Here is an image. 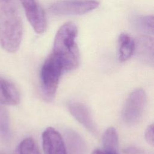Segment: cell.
<instances>
[{
  "instance_id": "1",
  "label": "cell",
  "mask_w": 154,
  "mask_h": 154,
  "mask_svg": "<svg viewBox=\"0 0 154 154\" xmlns=\"http://www.w3.org/2000/svg\"><path fill=\"white\" fill-rule=\"evenodd\" d=\"M23 35V24L15 2L0 0V45L7 52L18 50Z\"/></svg>"
},
{
  "instance_id": "2",
  "label": "cell",
  "mask_w": 154,
  "mask_h": 154,
  "mask_svg": "<svg viewBox=\"0 0 154 154\" xmlns=\"http://www.w3.org/2000/svg\"><path fill=\"white\" fill-rule=\"evenodd\" d=\"M78 29L76 24L69 22L57 31L51 55L61 65L64 72L76 69L79 63V52L76 43Z\"/></svg>"
},
{
  "instance_id": "3",
  "label": "cell",
  "mask_w": 154,
  "mask_h": 154,
  "mask_svg": "<svg viewBox=\"0 0 154 154\" xmlns=\"http://www.w3.org/2000/svg\"><path fill=\"white\" fill-rule=\"evenodd\" d=\"M63 73L64 72L61 65L50 54L44 61L40 71L41 87L47 100L54 99L60 78Z\"/></svg>"
},
{
  "instance_id": "4",
  "label": "cell",
  "mask_w": 154,
  "mask_h": 154,
  "mask_svg": "<svg viewBox=\"0 0 154 154\" xmlns=\"http://www.w3.org/2000/svg\"><path fill=\"white\" fill-rule=\"evenodd\" d=\"M96 0H60L53 3L50 11L58 16H76L87 13L99 6Z\"/></svg>"
},
{
  "instance_id": "5",
  "label": "cell",
  "mask_w": 154,
  "mask_h": 154,
  "mask_svg": "<svg viewBox=\"0 0 154 154\" xmlns=\"http://www.w3.org/2000/svg\"><path fill=\"white\" fill-rule=\"evenodd\" d=\"M146 103V94L142 88L134 90L125 104L122 117L125 123L134 125L141 117Z\"/></svg>"
},
{
  "instance_id": "6",
  "label": "cell",
  "mask_w": 154,
  "mask_h": 154,
  "mask_svg": "<svg viewBox=\"0 0 154 154\" xmlns=\"http://www.w3.org/2000/svg\"><path fill=\"white\" fill-rule=\"evenodd\" d=\"M26 16L37 34H42L46 28L45 13L37 0H20Z\"/></svg>"
},
{
  "instance_id": "7",
  "label": "cell",
  "mask_w": 154,
  "mask_h": 154,
  "mask_svg": "<svg viewBox=\"0 0 154 154\" xmlns=\"http://www.w3.org/2000/svg\"><path fill=\"white\" fill-rule=\"evenodd\" d=\"M42 145L45 154H67L61 134L53 128H47L43 132Z\"/></svg>"
},
{
  "instance_id": "8",
  "label": "cell",
  "mask_w": 154,
  "mask_h": 154,
  "mask_svg": "<svg viewBox=\"0 0 154 154\" xmlns=\"http://www.w3.org/2000/svg\"><path fill=\"white\" fill-rule=\"evenodd\" d=\"M69 110L71 114L82 124L89 132L97 134V129L88 107L79 102H72L69 104Z\"/></svg>"
},
{
  "instance_id": "9",
  "label": "cell",
  "mask_w": 154,
  "mask_h": 154,
  "mask_svg": "<svg viewBox=\"0 0 154 154\" xmlns=\"http://www.w3.org/2000/svg\"><path fill=\"white\" fill-rule=\"evenodd\" d=\"M20 101V94L15 85L0 76V104L16 105Z\"/></svg>"
},
{
  "instance_id": "10",
  "label": "cell",
  "mask_w": 154,
  "mask_h": 154,
  "mask_svg": "<svg viewBox=\"0 0 154 154\" xmlns=\"http://www.w3.org/2000/svg\"><path fill=\"white\" fill-rule=\"evenodd\" d=\"M143 61L153 63V39L150 35H141L135 42V51Z\"/></svg>"
},
{
  "instance_id": "11",
  "label": "cell",
  "mask_w": 154,
  "mask_h": 154,
  "mask_svg": "<svg viewBox=\"0 0 154 154\" xmlns=\"http://www.w3.org/2000/svg\"><path fill=\"white\" fill-rule=\"evenodd\" d=\"M119 59L120 61L128 60L133 55L135 49V41L126 33H122L118 39Z\"/></svg>"
},
{
  "instance_id": "12",
  "label": "cell",
  "mask_w": 154,
  "mask_h": 154,
  "mask_svg": "<svg viewBox=\"0 0 154 154\" xmlns=\"http://www.w3.org/2000/svg\"><path fill=\"white\" fill-rule=\"evenodd\" d=\"M103 150L112 153H118L119 138L116 129L113 127L108 128L103 134Z\"/></svg>"
},
{
  "instance_id": "13",
  "label": "cell",
  "mask_w": 154,
  "mask_h": 154,
  "mask_svg": "<svg viewBox=\"0 0 154 154\" xmlns=\"http://www.w3.org/2000/svg\"><path fill=\"white\" fill-rule=\"evenodd\" d=\"M132 19V23L137 30L147 34H153V15L137 16Z\"/></svg>"
},
{
  "instance_id": "14",
  "label": "cell",
  "mask_w": 154,
  "mask_h": 154,
  "mask_svg": "<svg viewBox=\"0 0 154 154\" xmlns=\"http://www.w3.org/2000/svg\"><path fill=\"white\" fill-rule=\"evenodd\" d=\"M67 140L71 154H83L84 143L78 134L73 131L67 132Z\"/></svg>"
},
{
  "instance_id": "15",
  "label": "cell",
  "mask_w": 154,
  "mask_h": 154,
  "mask_svg": "<svg viewBox=\"0 0 154 154\" xmlns=\"http://www.w3.org/2000/svg\"><path fill=\"white\" fill-rule=\"evenodd\" d=\"M19 154H40L35 141L31 137L23 139L18 147Z\"/></svg>"
},
{
  "instance_id": "16",
  "label": "cell",
  "mask_w": 154,
  "mask_h": 154,
  "mask_svg": "<svg viewBox=\"0 0 154 154\" xmlns=\"http://www.w3.org/2000/svg\"><path fill=\"white\" fill-rule=\"evenodd\" d=\"M9 133L8 115L5 110L0 108V136L7 137Z\"/></svg>"
},
{
  "instance_id": "17",
  "label": "cell",
  "mask_w": 154,
  "mask_h": 154,
  "mask_svg": "<svg viewBox=\"0 0 154 154\" xmlns=\"http://www.w3.org/2000/svg\"><path fill=\"white\" fill-rule=\"evenodd\" d=\"M144 137L146 141L151 146L153 145V125L152 124L147 128L145 131Z\"/></svg>"
},
{
  "instance_id": "18",
  "label": "cell",
  "mask_w": 154,
  "mask_h": 154,
  "mask_svg": "<svg viewBox=\"0 0 154 154\" xmlns=\"http://www.w3.org/2000/svg\"><path fill=\"white\" fill-rule=\"evenodd\" d=\"M123 152L126 154H145L143 151L134 147H127L124 149Z\"/></svg>"
},
{
  "instance_id": "19",
  "label": "cell",
  "mask_w": 154,
  "mask_h": 154,
  "mask_svg": "<svg viewBox=\"0 0 154 154\" xmlns=\"http://www.w3.org/2000/svg\"><path fill=\"white\" fill-rule=\"evenodd\" d=\"M92 154H118V153H112L109 152H106L104 150L96 149L93 151Z\"/></svg>"
},
{
  "instance_id": "20",
  "label": "cell",
  "mask_w": 154,
  "mask_h": 154,
  "mask_svg": "<svg viewBox=\"0 0 154 154\" xmlns=\"http://www.w3.org/2000/svg\"><path fill=\"white\" fill-rule=\"evenodd\" d=\"M4 1H8V0H4Z\"/></svg>"
}]
</instances>
